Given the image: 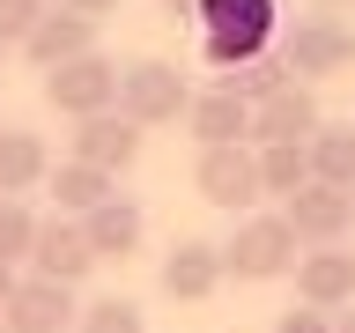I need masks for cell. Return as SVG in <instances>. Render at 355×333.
I'll return each instance as SVG.
<instances>
[{
    "mask_svg": "<svg viewBox=\"0 0 355 333\" xmlns=\"http://www.w3.org/2000/svg\"><path fill=\"white\" fill-rule=\"evenodd\" d=\"M200 15V52H207V67H244V60H259L266 44H274V0H200L193 8Z\"/></svg>",
    "mask_w": 355,
    "mask_h": 333,
    "instance_id": "1",
    "label": "cell"
},
{
    "mask_svg": "<svg viewBox=\"0 0 355 333\" xmlns=\"http://www.w3.org/2000/svg\"><path fill=\"white\" fill-rule=\"evenodd\" d=\"M185 104H193V89H185V74H178L171 60L119 67V119H133L141 133H148V126H178Z\"/></svg>",
    "mask_w": 355,
    "mask_h": 333,
    "instance_id": "2",
    "label": "cell"
},
{
    "mask_svg": "<svg viewBox=\"0 0 355 333\" xmlns=\"http://www.w3.org/2000/svg\"><path fill=\"white\" fill-rule=\"evenodd\" d=\"M282 67L296 82H326V74H348L355 67V22L348 15H304L282 44Z\"/></svg>",
    "mask_w": 355,
    "mask_h": 333,
    "instance_id": "3",
    "label": "cell"
},
{
    "mask_svg": "<svg viewBox=\"0 0 355 333\" xmlns=\"http://www.w3.org/2000/svg\"><path fill=\"white\" fill-rule=\"evenodd\" d=\"M296 266V230L282 215H244L237 237L222 244V274H237V282H274Z\"/></svg>",
    "mask_w": 355,
    "mask_h": 333,
    "instance_id": "4",
    "label": "cell"
},
{
    "mask_svg": "<svg viewBox=\"0 0 355 333\" xmlns=\"http://www.w3.org/2000/svg\"><path fill=\"white\" fill-rule=\"evenodd\" d=\"M44 104L67 111V119H96V111H119V67L104 52H82L44 74Z\"/></svg>",
    "mask_w": 355,
    "mask_h": 333,
    "instance_id": "5",
    "label": "cell"
},
{
    "mask_svg": "<svg viewBox=\"0 0 355 333\" xmlns=\"http://www.w3.org/2000/svg\"><path fill=\"white\" fill-rule=\"evenodd\" d=\"M193 185H200L207 207H230V215H244L252 200H266V193H259V155L244 148V141H230V148H200Z\"/></svg>",
    "mask_w": 355,
    "mask_h": 333,
    "instance_id": "6",
    "label": "cell"
},
{
    "mask_svg": "<svg viewBox=\"0 0 355 333\" xmlns=\"http://www.w3.org/2000/svg\"><path fill=\"white\" fill-rule=\"evenodd\" d=\"M282 222L296 230V244H348L355 230V193H340V185H296V193L282 200Z\"/></svg>",
    "mask_w": 355,
    "mask_h": 333,
    "instance_id": "7",
    "label": "cell"
},
{
    "mask_svg": "<svg viewBox=\"0 0 355 333\" xmlns=\"http://www.w3.org/2000/svg\"><path fill=\"white\" fill-rule=\"evenodd\" d=\"M30 274H44V282H60V289H74V282H89V274H96V252H89V237H82V222H74V215L37 222Z\"/></svg>",
    "mask_w": 355,
    "mask_h": 333,
    "instance_id": "8",
    "label": "cell"
},
{
    "mask_svg": "<svg viewBox=\"0 0 355 333\" xmlns=\"http://www.w3.org/2000/svg\"><path fill=\"white\" fill-rule=\"evenodd\" d=\"M296 304H311V311L355 304V252H340V244H311V252H296Z\"/></svg>",
    "mask_w": 355,
    "mask_h": 333,
    "instance_id": "9",
    "label": "cell"
},
{
    "mask_svg": "<svg viewBox=\"0 0 355 333\" xmlns=\"http://www.w3.org/2000/svg\"><path fill=\"white\" fill-rule=\"evenodd\" d=\"M74 289L44 282V274H30V282H15V296H8V311H0V326L8 333H67L74 326Z\"/></svg>",
    "mask_w": 355,
    "mask_h": 333,
    "instance_id": "10",
    "label": "cell"
},
{
    "mask_svg": "<svg viewBox=\"0 0 355 333\" xmlns=\"http://www.w3.org/2000/svg\"><path fill=\"white\" fill-rule=\"evenodd\" d=\"M222 282H230L222 274V244H207V237L171 244V259H163V296L171 304H207Z\"/></svg>",
    "mask_w": 355,
    "mask_h": 333,
    "instance_id": "11",
    "label": "cell"
},
{
    "mask_svg": "<svg viewBox=\"0 0 355 333\" xmlns=\"http://www.w3.org/2000/svg\"><path fill=\"white\" fill-rule=\"evenodd\" d=\"M74 163H96V171H126L133 155H141V126L133 119H119V111H96V119H74Z\"/></svg>",
    "mask_w": 355,
    "mask_h": 333,
    "instance_id": "12",
    "label": "cell"
},
{
    "mask_svg": "<svg viewBox=\"0 0 355 333\" xmlns=\"http://www.w3.org/2000/svg\"><path fill=\"white\" fill-rule=\"evenodd\" d=\"M318 126H326V119H318L311 82H282L274 96H259V104H252V133H259V141H311Z\"/></svg>",
    "mask_w": 355,
    "mask_h": 333,
    "instance_id": "13",
    "label": "cell"
},
{
    "mask_svg": "<svg viewBox=\"0 0 355 333\" xmlns=\"http://www.w3.org/2000/svg\"><path fill=\"white\" fill-rule=\"evenodd\" d=\"M82 237H89V252H96V266H104V259H133L141 237H148V215H141L126 193H111L104 207L82 215Z\"/></svg>",
    "mask_w": 355,
    "mask_h": 333,
    "instance_id": "14",
    "label": "cell"
},
{
    "mask_svg": "<svg viewBox=\"0 0 355 333\" xmlns=\"http://www.w3.org/2000/svg\"><path fill=\"white\" fill-rule=\"evenodd\" d=\"M22 52H30V60L52 74V67H67V60H82V52H96V22L74 15V8H44L37 30L22 37Z\"/></svg>",
    "mask_w": 355,
    "mask_h": 333,
    "instance_id": "15",
    "label": "cell"
},
{
    "mask_svg": "<svg viewBox=\"0 0 355 333\" xmlns=\"http://www.w3.org/2000/svg\"><path fill=\"white\" fill-rule=\"evenodd\" d=\"M185 126H193L200 148H230V141H252V104L230 89H200L185 104Z\"/></svg>",
    "mask_w": 355,
    "mask_h": 333,
    "instance_id": "16",
    "label": "cell"
},
{
    "mask_svg": "<svg viewBox=\"0 0 355 333\" xmlns=\"http://www.w3.org/2000/svg\"><path fill=\"white\" fill-rule=\"evenodd\" d=\"M52 178V148H44V133L30 126H0V200H22L30 185Z\"/></svg>",
    "mask_w": 355,
    "mask_h": 333,
    "instance_id": "17",
    "label": "cell"
},
{
    "mask_svg": "<svg viewBox=\"0 0 355 333\" xmlns=\"http://www.w3.org/2000/svg\"><path fill=\"white\" fill-rule=\"evenodd\" d=\"M111 193H119V178L96 171V163H74V155H67L60 171H52V200H60V215H74V222H82L89 207H104Z\"/></svg>",
    "mask_w": 355,
    "mask_h": 333,
    "instance_id": "18",
    "label": "cell"
},
{
    "mask_svg": "<svg viewBox=\"0 0 355 333\" xmlns=\"http://www.w3.org/2000/svg\"><path fill=\"white\" fill-rule=\"evenodd\" d=\"M304 155H311V178H318V185L355 193V126H318L304 141Z\"/></svg>",
    "mask_w": 355,
    "mask_h": 333,
    "instance_id": "19",
    "label": "cell"
},
{
    "mask_svg": "<svg viewBox=\"0 0 355 333\" xmlns=\"http://www.w3.org/2000/svg\"><path fill=\"white\" fill-rule=\"evenodd\" d=\"M259 193H274V200H288L296 185H311V155H304V141H259Z\"/></svg>",
    "mask_w": 355,
    "mask_h": 333,
    "instance_id": "20",
    "label": "cell"
},
{
    "mask_svg": "<svg viewBox=\"0 0 355 333\" xmlns=\"http://www.w3.org/2000/svg\"><path fill=\"white\" fill-rule=\"evenodd\" d=\"M74 333H148V318H141V304H126V296H96V304L74 311Z\"/></svg>",
    "mask_w": 355,
    "mask_h": 333,
    "instance_id": "21",
    "label": "cell"
},
{
    "mask_svg": "<svg viewBox=\"0 0 355 333\" xmlns=\"http://www.w3.org/2000/svg\"><path fill=\"white\" fill-rule=\"evenodd\" d=\"M282 82H288V67L274 60V52H259V60H244V67H230V74H222V89H230V96H244V104L274 96Z\"/></svg>",
    "mask_w": 355,
    "mask_h": 333,
    "instance_id": "22",
    "label": "cell"
},
{
    "mask_svg": "<svg viewBox=\"0 0 355 333\" xmlns=\"http://www.w3.org/2000/svg\"><path fill=\"white\" fill-rule=\"evenodd\" d=\"M30 244H37V215L22 200H0V266H22Z\"/></svg>",
    "mask_w": 355,
    "mask_h": 333,
    "instance_id": "23",
    "label": "cell"
},
{
    "mask_svg": "<svg viewBox=\"0 0 355 333\" xmlns=\"http://www.w3.org/2000/svg\"><path fill=\"white\" fill-rule=\"evenodd\" d=\"M37 15H44V0H0V52L30 37V30H37Z\"/></svg>",
    "mask_w": 355,
    "mask_h": 333,
    "instance_id": "24",
    "label": "cell"
},
{
    "mask_svg": "<svg viewBox=\"0 0 355 333\" xmlns=\"http://www.w3.org/2000/svg\"><path fill=\"white\" fill-rule=\"evenodd\" d=\"M274 333H333V318H326V311H282V318H274Z\"/></svg>",
    "mask_w": 355,
    "mask_h": 333,
    "instance_id": "25",
    "label": "cell"
},
{
    "mask_svg": "<svg viewBox=\"0 0 355 333\" xmlns=\"http://www.w3.org/2000/svg\"><path fill=\"white\" fill-rule=\"evenodd\" d=\"M60 8H74V15H89V22H96V15H111L119 0H60Z\"/></svg>",
    "mask_w": 355,
    "mask_h": 333,
    "instance_id": "26",
    "label": "cell"
},
{
    "mask_svg": "<svg viewBox=\"0 0 355 333\" xmlns=\"http://www.w3.org/2000/svg\"><path fill=\"white\" fill-rule=\"evenodd\" d=\"M8 296H15V266H0V311H8Z\"/></svg>",
    "mask_w": 355,
    "mask_h": 333,
    "instance_id": "27",
    "label": "cell"
},
{
    "mask_svg": "<svg viewBox=\"0 0 355 333\" xmlns=\"http://www.w3.org/2000/svg\"><path fill=\"white\" fill-rule=\"evenodd\" d=\"M163 8H171V15H193V8H200V0H163Z\"/></svg>",
    "mask_w": 355,
    "mask_h": 333,
    "instance_id": "28",
    "label": "cell"
},
{
    "mask_svg": "<svg viewBox=\"0 0 355 333\" xmlns=\"http://www.w3.org/2000/svg\"><path fill=\"white\" fill-rule=\"evenodd\" d=\"M333 333H355V311H340V326H333Z\"/></svg>",
    "mask_w": 355,
    "mask_h": 333,
    "instance_id": "29",
    "label": "cell"
},
{
    "mask_svg": "<svg viewBox=\"0 0 355 333\" xmlns=\"http://www.w3.org/2000/svg\"><path fill=\"white\" fill-rule=\"evenodd\" d=\"M318 8H340V0H318Z\"/></svg>",
    "mask_w": 355,
    "mask_h": 333,
    "instance_id": "30",
    "label": "cell"
}]
</instances>
